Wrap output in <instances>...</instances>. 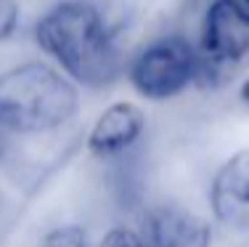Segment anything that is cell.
<instances>
[{
  "label": "cell",
  "mask_w": 249,
  "mask_h": 247,
  "mask_svg": "<svg viewBox=\"0 0 249 247\" xmlns=\"http://www.w3.org/2000/svg\"><path fill=\"white\" fill-rule=\"evenodd\" d=\"M35 43L74 85L106 88L122 72V54L106 16L90 0H61L35 24Z\"/></svg>",
  "instance_id": "obj_1"
},
{
  "label": "cell",
  "mask_w": 249,
  "mask_h": 247,
  "mask_svg": "<svg viewBox=\"0 0 249 247\" xmlns=\"http://www.w3.org/2000/svg\"><path fill=\"white\" fill-rule=\"evenodd\" d=\"M80 112V88L45 61H24L0 72V133L43 136Z\"/></svg>",
  "instance_id": "obj_2"
},
{
  "label": "cell",
  "mask_w": 249,
  "mask_h": 247,
  "mask_svg": "<svg viewBox=\"0 0 249 247\" xmlns=\"http://www.w3.org/2000/svg\"><path fill=\"white\" fill-rule=\"evenodd\" d=\"M201 88H220L249 58V8L241 0H212L199 27Z\"/></svg>",
  "instance_id": "obj_3"
},
{
  "label": "cell",
  "mask_w": 249,
  "mask_h": 247,
  "mask_svg": "<svg viewBox=\"0 0 249 247\" xmlns=\"http://www.w3.org/2000/svg\"><path fill=\"white\" fill-rule=\"evenodd\" d=\"M199 77L196 45L180 35H164L133 56L127 80L146 101H167L180 96Z\"/></svg>",
  "instance_id": "obj_4"
},
{
  "label": "cell",
  "mask_w": 249,
  "mask_h": 247,
  "mask_svg": "<svg viewBox=\"0 0 249 247\" xmlns=\"http://www.w3.org/2000/svg\"><path fill=\"white\" fill-rule=\"evenodd\" d=\"M138 234L146 247H212L210 221L180 205H151Z\"/></svg>",
  "instance_id": "obj_5"
},
{
  "label": "cell",
  "mask_w": 249,
  "mask_h": 247,
  "mask_svg": "<svg viewBox=\"0 0 249 247\" xmlns=\"http://www.w3.org/2000/svg\"><path fill=\"white\" fill-rule=\"evenodd\" d=\"M210 208L220 223L249 226V149L231 154L210 184Z\"/></svg>",
  "instance_id": "obj_6"
},
{
  "label": "cell",
  "mask_w": 249,
  "mask_h": 247,
  "mask_svg": "<svg viewBox=\"0 0 249 247\" xmlns=\"http://www.w3.org/2000/svg\"><path fill=\"white\" fill-rule=\"evenodd\" d=\"M146 131V112L133 101L109 104L96 117L88 133V152L93 157H117L135 146Z\"/></svg>",
  "instance_id": "obj_7"
},
{
  "label": "cell",
  "mask_w": 249,
  "mask_h": 247,
  "mask_svg": "<svg viewBox=\"0 0 249 247\" xmlns=\"http://www.w3.org/2000/svg\"><path fill=\"white\" fill-rule=\"evenodd\" d=\"M40 247H93L90 237L82 226L67 223V226H56L40 239Z\"/></svg>",
  "instance_id": "obj_8"
},
{
  "label": "cell",
  "mask_w": 249,
  "mask_h": 247,
  "mask_svg": "<svg viewBox=\"0 0 249 247\" xmlns=\"http://www.w3.org/2000/svg\"><path fill=\"white\" fill-rule=\"evenodd\" d=\"M19 19H21L19 0H0V43H5L16 35Z\"/></svg>",
  "instance_id": "obj_9"
},
{
  "label": "cell",
  "mask_w": 249,
  "mask_h": 247,
  "mask_svg": "<svg viewBox=\"0 0 249 247\" xmlns=\"http://www.w3.org/2000/svg\"><path fill=\"white\" fill-rule=\"evenodd\" d=\"M98 247H146V242L141 239L138 231H133V228H127V226H117L101 239Z\"/></svg>",
  "instance_id": "obj_10"
},
{
  "label": "cell",
  "mask_w": 249,
  "mask_h": 247,
  "mask_svg": "<svg viewBox=\"0 0 249 247\" xmlns=\"http://www.w3.org/2000/svg\"><path fill=\"white\" fill-rule=\"evenodd\" d=\"M239 96H241V101L249 104V75L244 77V82H241V88H239Z\"/></svg>",
  "instance_id": "obj_11"
},
{
  "label": "cell",
  "mask_w": 249,
  "mask_h": 247,
  "mask_svg": "<svg viewBox=\"0 0 249 247\" xmlns=\"http://www.w3.org/2000/svg\"><path fill=\"white\" fill-rule=\"evenodd\" d=\"M3 144H5V136L0 133V152H3Z\"/></svg>",
  "instance_id": "obj_12"
},
{
  "label": "cell",
  "mask_w": 249,
  "mask_h": 247,
  "mask_svg": "<svg viewBox=\"0 0 249 247\" xmlns=\"http://www.w3.org/2000/svg\"><path fill=\"white\" fill-rule=\"evenodd\" d=\"M241 3H244V5H247V8H249V0H241Z\"/></svg>",
  "instance_id": "obj_13"
}]
</instances>
